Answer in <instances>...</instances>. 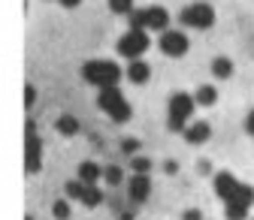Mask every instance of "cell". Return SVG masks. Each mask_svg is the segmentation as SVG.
I'll use <instances>...</instances> for the list:
<instances>
[{"mask_svg": "<svg viewBox=\"0 0 254 220\" xmlns=\"http://www.w3.org/2000/svg\"><path fill=\"white\" fill-rule=\"evenodd\" d=\"M40 166H43V142L37 136L34 118H27L24 121V172L34 175V172H40Z\"/></svg>", "mask_w": 254, "mask_h": 220, "instance_id": "277c9868", "label": "cell"}, {"mask_svg": "<svg viewBox=\"0 0 254 220\" xmlns=\"http://www.w3.org/2000/svg\"><path fill=\"white\" fill-rule=\"evenodd\" d=\"M109 9L118 15H130L133 12V0H109Z\"/></svg>", "mask_w": 254, "mask_h": 220, "instance_id": "603a6c76", "label": "cell"}, {"mask_svg": "<svg viewBox=\"0 0 254 220\" xmlns=\"http://www.w3.org/2000/svg\"><path fill=\"white\" fill-rule=\"evenodd\" d=\"M133 217H136V208H127V211L118 214V220H133Z\"/></svg>", "mask_w": 254, "mask_h": 220, "instance_id": "4dcf8cb0", "label": "cell"}, {"mask_svg": "<svg viewBox=\"0 0 254 220\" xmlns=\"http://www.w3.org/2000/svg\"><path fill=\"white\" fill-rule=\"evenodd\" d=\"M197 169H200L203 175H209V172H212V163H209V160H200V166H197Z\"/></svg>", "mask_w": 254, "mask_h": 220, "instance_id": "1f68e13d", "label": "cell"}, {"mask_svg": "<svg viewBox=\"0 0 254 220\" xmlns=\"http://www.w3.org/2000/svg\"><path fill=\"white\" fill-rule=\"evenodd\" d=\"M194 100H197V106H215V103H218V88H212V85H200L197 93H194Z\"/></svg>", "mask_w": 254, "mask_h": 220, "instance_id": "5bb4252c", "label": "cell"}, {"mask_svg": "<svg viewBox=\"0 0 254 220\" xmlns=\"http://www.w3.org/2000/svg\"><path fill=\"white\" fill-rule=\"evenodd\" d=\"M148 27H151V30H161V34H164V30L170 27V12H167L164 6H148Z\"/></svg>", "mask_w": 254, "mask_h": 220, "instance_id": "7c38bea8", "label": "cell"}, {"mask_svg": "<svg viewBox=\"0 0 254 220\" xmlns=\"http://www.w3.org/2000/svg\"><path fill=\"white\" fill-rule=\"evenodd\" d=\"M230 199H233V202H242V205L251 208V205H254V187H251V184H239V187H236V193H233ZM230 199H227V202H230Z\"/></svg>", "mask_w": 254, "mask_h": 220, "instance_id": "e0dca14e", "label": "cell"}, {"mask_svg": "<svg viewBox=\"0 0 254 220\" xmlns=\"http://www.w3.org/2000/svg\"><path fill=\"white\" fill-rule=\"evenodd\" d=\"M82 202H85V208H97V205L103 202V190H100L97 184H88V190H85Z\"/></svg>", "mask_w": 254, "mask_h": 220, "instance_id": "d6986e66", "label": "cell"}, {"mask_svg": "<svg viewBox=\"0 0 254 220\" xmlns=\"http://www.w3.org/2000/svg\"><path fill=\"white\" fill-rule=\"evenodd\" d=\"M130 166H133V172H139V175H148V169H151V160H148V157H130Z\"/></svg>", "mask_w": 254, "mask_h": 220, "instance_id": "d4e9b609", "label": "cell"}, {"mask_svg": "<svg viewBox=\"0 0 254 220\" xmlns=\"http://www.w3.org/2000/svg\"><path fill=\"white\" fill-rule=\"evenodd\" d=\"M82 3V0H61V6H67V9H76Z\"/></svg>", "mask_w": 254, "mask_h": 220, "instance_id": "d6a6232c", "label": "cell"}, {"mask_svg": "<svg viewBox=\"0 0 254 220\" xmlns=\"http://www.w3.org/2000/svg\"><path fill=\"white\" fill-rule=\"evenodd\" d=\"M236 187H239V181H236L233 172H218V175H215V193H218V199L227 202V199L236 193Z\"/></svg>", "mask_w": 254, "mask_h": 220, "instance_id": "9c48e42d", "label": "cell"}, {"mask_svg": "<svg viewBox=\"0 0 254 220\" xmlns=\"http://www.w3.org/2000/svg\"><path fill=\"white\" fill-rule=\"evenodd\" d=\"M127 79H130L133 85H145V82L151 79V67L145 64L142 57H136V60H130V64H127Z\"/></svg>", "mask_w": 254, "mask_h": 220, "instance_id": "8fae6325", "label": "cell"}, {"mask_svg": "<svg viewBox=\"0 0 254 220\" xmlns=\"http://www.w3.org/2000/svg\"><path fill=\"white\" fill-rule=\"evenodd\" d=\"M24 220H34V217H30V214H27V217H24Z\"/></svg>", "mask_w": 254, "mask_h": 220, "instance_id": "836d02e7", "label": "cell"}, {"mask_svg": "<svg viewBox=\"0 0 254 220\" xmlns=\"http://www.w3.org/2000/svg\"><path fill=\"white\" fill-rule=\"evenodd\" d=\"M55 127H58L61 136H76V133H79V121H76L73 115H61V118L55 121Z\"/></svg>", "mask_w": 254, "mask_h": 220, "instance_id": "9a60e30c", "label": "cell"}, {"mask_svg": "<svg viewBox=\"0 0 254 220\" xmlns=\"http://www.w3.org/2000/svg\"><path fill=\"white\" fill-rule=\"evenodd\" d=\"M127 21H130V30H148V9H133Z\"/></svg>", "mask_w": 254, "mask_h": 220, "instance_id": "44dd1931", "label": "cell"}, {"mask_svg": "<svg viewBox=\"0 0 254 220\" xmlns=\"http://www.w3.org/2000/svg\"><path fill=\"white\" fill-rule=\"evenodd\" d=\"M127 193H130V202H145L148 196H151V178L148 175H139V172H133V178H130V184H127Z\"/></svg>", "mask_w": 254, "mask_h": 220, "instance_id": "ba28073f", "label": "cell"}, {"mask_svg": "<svg viewBox=\"0 0 254 220\" xmlns=\"http://www.w3.org/2000/svg\"><path fill=\"white\" fill-rule=\"evenodd\" d=\"M97 103H100V109H103V112H106L112 121H118V124L130 121V115H133V109H130V103L124 100L121 88H100V97H97Z\"/></svg>", "mask_w": 254, "mask_h": 220, "instance_id": "7a4b0ae2", "label": "cell"}, {"mask_svg": "<svg viewBox=\"0 0 254 220\" xmlns=\"http://www.w3.org/2000/svg\"><path fill=\"white\" fill-rule=\"evenodd\" d=\"M245 130H248V136H254V112H248V118H245Z\"/></svg>", "mask_w": 254, "mask_h": 220, "instance_id": "f546056e", "label": "cell"}, {"mask_svg": "<svg viewBox=\"0 0 254 220\" xmlns=\"http://www.w3.org/2000/svg\"><path fill=\"white\" fill-rule=\"evenodd\" d=\"M82 79L94 88H115L121 79V67L112 60H88L82 67Z\"/></svg>", "mask_w": 254, "mask_h": 220, "instance_id": "6da1fadb", "label": "cell"}, {"mask_svg": "<svg viewBox=\"0 0 254 220\" xmlns=\"http://www.w3.org/2000/svg\"><path fill=\"white\" fill-rule=\"evenodd\" d=\"M121 151H124V154H130V157H136L139 142H136V139H124V142H121Z\"/></svg>", "mask_w": 254, "mask_h": 220, "instance_id": "4316f807", "label": "cell"}, {"mask_svg": "<svg viewBox=\"0 0 254 220\" xmlns=\"http://www.w3.org/2000/svg\"><path fill=\"white\" fill-rule=\"evenodd\" d=\"M148 43H151V40H148L145 30H127V34L118 40V54H121V57L136 60V57H142V54H145Z\"/></svg>", "mask_w": 254, "mask_h": 220, "instance_id": "8992f818", "label": "cell"}, {"mask_svg": "<svg viewBox=\"0 0 254 220\" xmlns=\"http://www.w3.org/2000/svg\"><path fill=\"white\" fill-rule=\"evenodd\" d=\"M188 37L182 34V30H164L161 34V51L164 54H170V57H182L185 51H188Z\"/></svg>", "mask_w": 254, "mask_h": 220, "instance_id": "52a82bcc", "label": "cell"}, {"mask_svg": "<svg viewBox=\"0 0 254 220\" xmlns=\"http://www.w3.org/2000/svg\"><path fill=\"white\" fill-rule=\"evenodd\" d=\"M212 76L215 79H230L233 76V60L230 57H215L212 60Z\"/></svg>", "mask_w": 254, "mask_h": 220, "instance_id": "2e32d148", "label": "cell"}, {"mask_svg": "<svg viewBox=\"0 0 254 220\" xmlns=\"http://www.w3.org/2000/svg\"><path fill=\"white\" fill-rule=\"evenodd\" d=\"M164 172H167V175H176V172H179V163H176V160H167V163H164Z\"/></svg>", "mask_w": 254, "mask_h": 220, "instance_id": "f1b7e54d", "label": "cell"}, {"mask_svg": "<svg viewBox=\"0 0 254 220\" xmlns=\"http://www.w3.org/2000/svg\"><path fill=\"white\" fill-rule=\"evenodd\" d=\"M103 181H106L109 187H118V184L124 181V172H121V166H106V169H103Z\"/></svg>", "mask_w": 254, "mask_h": 220, "instance_id": "7402d4cb", "label": "cell"}, {"mask_svg": "<svg viewBox=\"0 0 254 220\" xmlns=\"http://www.w3.org/2000/svg\"><path fill=\"white\" fill-rule=\"evenodd\" d=\"M52 214H55L58 220H67V217H70V202H67V199H58V202L52 205Z\"/></svg>", "mask_w": 254, "mask_h": 220, "instance_id": "cb8c5ba5", "label": "cell"}, {"mask_svg": "<svg viewBox=\"0 0 254 220\" xmlns=\"http://www.w3.org/2000/svg\"><path fill=\"white\" fill-rule=\"evenodd\" d=\"M194 109H197V100L190 97V93H173V97H170V118H167L170 130L173 133H185Z\"/></svg>", "mask_w": 254, "mask_h": 220, "instance_id": "3957f363", "label": "cell"}, {"mask_svg": "<svg viewBox=\"0 0 254 220\" xmlns=\"http://www.w3.org/2000/svg\"><path fill=\"white\" fill-rule=\"evenodd\" d=\"M224 217L227 220H245L248 217V205H242V202H224Z\"/></svg>", "mask_w": 254, "mask_h": 220, "instance_id": "ac0fdd59", "label": "cell"}, {"mask_svg": "<svg viewBox=\"0 0 254 220\" xmlns=\"http://www.w3.org/2000/svg\"><path fill=\"white\" fill-rule=\"evenodd\" d=\"M34 100H37V88L34 85H24V109L27 112L34 109Z\"/></svg>", "mask_w": 254, "mask_h": 220, "instance_id": "484cf974", "label": "cell"}, {"mask_svg": "<svg viewBox=\"0 0 254 220\" xmlns=\"http://www.w3.org/2000/svg\"><path fill=\"white\" fill-rule=\"evenodd\" d=\"M185 142L188 145H203L209 136H212V127H209V124L206 121H194V124H190V127H185Z\"/></svg>", "mask_w": 254, "mask_h": 220, "instance_id": "30bf717a", "label": "cell"}, {"mask_svg": "<svg viewBox=\"0 0 254 220\" xmlns=\"http://www.w3.org/2000/svg\"><path fill=\"white\" fill-rule=\"evenodd\" d=\"M182 220H203V214H200V208H188L182 214Z\"/></svg>", "mask_w": 254, "mask_h": 220, "instance_id": "83f0119b", "label": "cell"}, {"mask_svg": "<svg viewBox=\"0 0 254 220\" xmlns=\"http://www.w3.org/2000/svg\"><path fill=\"white\" fill-rule=\"evenodd\" d=\"M85 190H88V184H85L82 178L64 184V193H67V199H82V196H85Z\"/></svg>", "mask_w": 254, "mask_h": 220, "instance_id": "ffe728a7", "label": "cell"}, {"mask_svg": "<svg viewBox=\"0 0 254 220\" xmlns=\"http://www.w3.org/2000/svg\"><path fill=\"white\" fill-rule=\"evenodd\" d=\"M179 21H182L185 27L206 30V27L215 24V9H212L209 3H190V6H185V9L179 12Z\"/></svg>", "mask_w": 254, "mask_h": 220, "instance_id": "5b68a950", "label": "cell"}, {"mask_svg": "<svg viewBox=\"0 0 254 220\" xmlns=\"http://www.w3.org/2000/svg\"><path fill=\"white\" fill-rule=\"evenodd\" d=\"M79 178H82L85 184H97V181L103 178V169H100L97 163H91V160H85V163H79Z\"/></svg>", "mask_w": 254, "mask_h": 220, "instance_id": "4fadbf2b", "label": "cell"}]
</instances>
